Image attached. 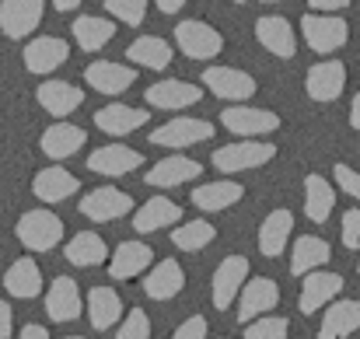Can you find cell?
I'll return each mask as SVG.
<instances>
[{
  "instance_id": "6da1fadb",
  "label": "cell",
  "mask_w": 360,
  "mask_h": 339,
  "mask_svg": "<svg viewBox=\"0 0 360 339\" xmlns=\"http://www.w3.org/2000/svg\"><path fill=\"white\" fill-rule=\"evenodd\" d=\"M18 241L28 252H49V248H56L63 241V221L56 214H49L46 207L42 210H28L18 221Z\"/></svg>"
},
{
  "instance_id": "7a4b0ae2",
  "label": "cell",
  "mask_w": 360,
  "mask_h": 339,
  "mask_svg": "<svg viewBox=\"0 0 360 339\" xmlns=\"http://www.w3.org/2000/svg\"><path fill=\"white\" fill-rule=\"evenodd\" d=\"M273 154H276V147H273V143L241 140V143H228V147L214 151V168H217V172L235 175V172H245V168H259V165H266Z\"/></svg>"
},
{
  "instance_id": "3957f363",
  "label": "cell",
  "mask_w": 360,
  "mask_h": 339,
  "mask_svg": "<svg viewBox=\"0 0 360 339\" xmlns=\"http://www.w3.org/2000/svg\"><path fill=\"white\" fill-rule=\"evenodd\" d=\"M301 32H304V39H308V46H311L315 53H333V49H340V46L347 42V35H350L347 21L336 18V14H304V18H301Z\"/></svg>"
},
{
  "instance_id": "277c9868",
  "label": "cell",
  "mask_w": 360,
  "mask_h": 339,
  "mask_svg": "<svg viewBox=\"0 0 360 339\" xmlns=\"http://www.w3.org/2000/svg\"><path fill=\"white\" fill-rule=\"evenodd\" d=\"M175 42L186 56L193 60H214L221 49H224V39L217 28H210L207 21H182L175 28Z\"/></svg>"
},
{
  "instance_id": "5b68a950",
  "label": "cell",
  "mask_w": 360,
  "mask_h": 339,
  "mask_svg": "<svg viewBox=\"0 0 360 339\" xmlns=\"http://www.w3.org/2000/svg\"><path fill=\"white\" fill-rule=\"evenodd\" d=\"M133 210V196L122 193L116 186H105V189H91L84 200H81V214L95 224H105V221H120Z\"/></svg>"
},
{
  "instance_id": "8992f818",
  "label": "cell",
  "mask_w": 360,
  "mask_h": 339,
  "mask_svg": "<svg viewBox=\"0 0 360 339\" xmlns=\"http://www.w3.org/2000/svg\"><path fill=\"white\" fill-rule=\"evenodd\" d=\"M214 136V122H203V119H172L165 126H158L150 133V143L158 147H193V143H203Z\"/></svg>"
},
{
  "instance_id": "52a82bcc",
  "label": "cell",
  "mask_w": 360,
  "mask_h": 339,
  "mask_svg": "<svg viewBox=\"0 0 360 339\" xmlns=\"http://www.w3.org/2000/svg\"><path fill=\"white\" fill-rule=\"evenodd\" d=\"M42 0H4L0 4V32L7 39H25L42 21Z\"/></svg>"
},
{
  "instance_id": "ba28073f",
  "label": "cell",
  "mask_w": 360,
  "mask_h": 339,
  "mask_svg": "<svg viewBox=\"0 0 360 339\" xmlns=\"http://www.w3.org/2000/svg\"><path fill=\"white\" fill-rule=\"evenodd\" d=\"M248 280V259L245 255H228L214 269V308L228 312L231 301L241 294V283Z\"/></svg>"
},
{
  "instance_id": "9c48e42d",
  "label": "cell",
  "mask_w": 360,
  "mask_h": 339,
  "mask_svg": "<svg viewBox=\"0 0 360 339\" xmlns=\"http://www.w3.org/2000/svg\"><path fill=\"white\" fill-rule=\"evenodd\" d=\"M143 165V154L140 151H129L122 143H105L98 147L91 158H88V172L95 175H109V179H120V175H129L133 168Z\"/></svg>"
},
{
  "instance_id": "30bf717a",
  "label": "cell",
  "mask_w": 360,
  "mask_h": 339,
  "mask_svg": "<svg viewBox=\"0 0 360 339\" xmlns=\"http://www.w3.org/2000/svg\"><path fill=\"white\" fill-rule=\"evenodd\" d=\"M280 305V287L266 276H252L241 290V305H238V322H252L262 319L266 312H273Z\"/></svg>"
},
{
  "instance_id": "8fae6325",
  "label": "cell",
  "mask_w": 360,
  "mask_h": 339,
  "mask_svg": "<svg viewBox=\"0 0 360 339\" xmlns=\"http://www.w3.org/2000/svg\"><path fill=\"white\" fill-rule=\"evenodd\" d=\"M221 122L238 133V136H262V133H273L280 126V115L269 113V109H248V105H231L221 113Z\"/></svg>"
},
{
  "instance_id": "7c38bea8",
  "label": "cell",
  "mask_w": 360,
  "mask_h": 339,
  "mask_svg": "<svg viewBox=\"0 0 360 339\" xmlns=\"http://www.w3.org/2000/svg\"><path fill=\"white\" fill-rule=\"evenodd\" d=\"M203 84L217 95V98H228V102H245L255 95V81L241 70H231V67H210L203 70Z\"/></svg>"
},
{
  "instance_id": "4fadbf2b",
  "label": "cell",
  "mask_w": 360,
  "mask_h": 339,
  "mask_svg": "<svg viewBox=\"0 0 360 339\" xmlns=\"http://www.w3.org/2000/svg\"><path fill=\"white\" fill-rule=\"evenodd\" d=\"M304 88H308V95H311L315 102H333V98H340L343 88H347V67L336 63V60L315 63V67L308 70Z\"/></svg>"
},
{
  "instance_id": "5bb4252c",
  "label": "cell",
  "mask_w": 360,
  "mask_h": 339,
  "mask_svg": "<svg viewBox=\"0 0 360 339\" xmlns=\"http://www.w3.org/2000/svg\"><path fill=\"white\" fill-rule=\"evenodd\" d=\"M84 81L88 88H95L98 95H122L133 81H136V70L126 67V63H109V60H98L84 70Z\"/></svg>"
},
{
  "instance_id": "9a60e30c",
  "label": "cell",
  "mask_w": 360,
  "mask_h": 339,
  "mask_svg": "<svg viewBox=\"0 0 360 339\" xmlns=\"http://www.w3.org/2000/svg\"><path fill=\"white\" fill-rule=\"evenodd\" d=\"M143 98L154 109H186V105H196L203 98V88H196L189 81H158L143 91Z\"/></svg>"
},
{
  "instance_id": "2e32d148",
  "label": "cell",
  "mask_w": 360,
  "mask_h": 339,
  "mask_svg": "<svg viewBox=\"0 0 360 339\" xmlns=\"http://www.w3.org/2000/svg\"><path fill=\"white\" fill-rule=\"evenodd\" d=\"M340 290H343V276L340 273H308L304 283H301V312L315 315L319 308L336 301Z\"/></svg>"
},
{
  "instance_id": "e0dca14e",
  "label": "cell",
  "mask_w": 360,
  "mask_h": 339,
  "mask_svg": "<svg viewBox=\"0 0 360 339\" xmlns=\"http://www.w3.org/2000/svg\"><path fill=\"white\" fill-rule=\"evenodd\" d=\"M67 56H70V46H67L63 39H56V35H42V39H32V42L25 46V67H28L32 74H49V70H56Z\"/></svg>"
},
{
  "instance_id": "ac0fdd59",
  "label": "cell",
  "mask_w": 360,
  "mask_h": 339,
  "mask_svg": "<svg viewBox=\"0 0 360 339\" xmlns=\"http://www.w3.org/2000/svg\"><path fill=\"white\" fill-rule=\"evenodd\" d=\"M77 189H81V182H77L67 168H60V165L42 168V172L32 179V193H35V200H42V203H60V200L74 196Z\"/></svg>"
},
{
  "instance_id": "d6986e66",
  "label": "cell",
  "mask_w": 360,
  "mask_h": 339,
  "mask_svg": "<svg viewBox=\"0 0 360 339\" xmlns=\"http://www.w3.org/2000/svg\"><path fill=\"white\" fill-rule=\"evenodd\" d=\"M150 262H154V248L150 245H143V241H122L120 248H116V255L109 259V273H112V280H133L143 269H150Z\"/></svg>"
},
{
  "instance_id": "ffe728a7",
  "label": "cell",
  "mask_w": 360,
  "mask_h": 339,
  "mask_svg": "<svg viewBox=\"0 0 360 339\" xmlns=\"http://www.w3.org/2000/svg\"><path fill=\"white\" fill-rule=\"evenodd\" d=\"M255 35H259V42L273 53V56H294V49H297V42H294V28H290V21L287 18H280V14H266V18H259L255 21Z\"/></svg>"
},
{
  "instance_id": "44dd1931",
  "label": "cell",
  "mask_w": 360,
  "mask_h": 339,
  "mask_svg": "<svg viewBox=\"0 0 360 339\" xmlns=\"http://www.w3.org/2000/svg\"><path fill=\"white\" fill-rule=\"evenodd\" d=\"M46 312L53 322H74L81 315V290L70 276H56L46 294Z\"/></svg>"
},
{
  "instance_id": "7402d4cb",
  "label": "cell",
  "mask_w": 360,
  "mask_h": 339,
  "mask_svg": "<svg viewBox=\"0 0 360 339\" xmlns=\"http://www.w3.org/2000/svg\"><path fill=\"white\" fill-rule=\"evenodd\" d=\"M35 98H39V105L49 115H70L74 109H81L84 91L74 88L70 81H42L39 91H35Z\"/></svg>"
},
{
  "instance_id": "603a6c76",
  "label": "cell",
  "mask_w": 360,
  "mask_h": 339,
  "mask_svg": "<svg viewBox=\"0 0 360 339\" xmlns=\"http://www.w3.org/2000/svg\"><path fill=\"white\" fill-rule=\"evenodd\" d=\"M147 119H150L147 109H133V105L112 102V105H105V109L95 113V126H98L102 133H109V136H126V133L140 129Z\"/></svg>"
},
{
  "instance_id": "cb8c5ba5",
  "label": "cell",
  "mask_w": 360,
  "mask_h": 339,
  "mask_svg": "<svg viewBox=\"0 0 360 339\" xmlns=\"http://www.w3.org/2000/svg\"><path fill=\"white\" fill-rule=\"evenodd\" d=\"M200 172H203V165L193 161V158H165L143 175V182L158 186V189H172V186H182V182L196 179Z\"/></svg>"
},
{
  "instance_id": "d4e9b609",
  "label": "cell",
  "mask_w": 360,
  "mask_h": 339,
  "mask_svg": "<svg viewBox=\"0 0 360 339\" xmlns=\"http://www.w3.org/2000/svg\"><path fill=\"white\" fill-rule=\"evenodd\" d=\"M329 241L326 238H319V234H301L297 241H294V252H290V273L294 276H308V273H315L319 266H326L329 262Z\"/></svg>"
},
{
  "instance_id": "484cf974",
  "label": "cell",
  "mask_w": 360,
  "mask_h": 339,
  "mask_svg": "<svg viewBox=\"0 0 360 339\" xmlns=\"http://www.w3.org/2000/svg\"><path fill=\"white\" fill-rule=\"evenodd\" d=\"M182 287H186V273H182V266H179L175 259H161V262L143 276V290H147V298H154V301H168V298H175Z\"/></svg>"
},
{
  "instance_id": "4316f807",
  "label": "cell",
  "mask_w": 360,
  "mask_h": 339,
  "mask_svg": "<svg viewBox=\"0 0 360 339\" xmlns=\"http://www.w3.org/2000/svg\"><path fill=\"white\" fill-rule=\"evenodd\" d=\"M84 143H88V133H84L81 126H70V122H56V126H49V129L42 133V140H39V147H42L49 158H56V161L77 154Z\"/></svg>"
},
{
  "instance_id": "83f0119b",
  "label": "cell",
  "mask_w": 360,
  "mask_h": 339,
  "mask_svg": "<svg viewBox=\"0 0 360 339\" xmlns=\"http://www.w3.org/2000/svg\"><path fill=\"white\" fill-rule=\"evenodd\" d=\"M182 221V207L179 203H172V200H165V196H154V200H147L136 214H133V231H140V234H150V231H158V227H172Z\"/></svg>"
},
{
  "instance_id": "f1b7e54d",
  "label": "cell",
  "mask_w": 360,
  "mask_h": 339,
  "mask_svg": "<svg viewBox=\"0 0 360 339\" xmlns=\"http://www.w3.org/2000/svg\"><path fill=\"white\" fill-rule=\"evenodd\" d=\"M4 287H7L11 298H21V301L39 298V294H42V273H39L35 259H18V262H11V269L4 273Z\"/></svg>"
},
{
  "instance_id": "f546056e",
  "label": "cell",
  "mask_w": 360,
  "mask_h": 339,
  "mask_svg": "<svg viewBox=\"0 0 360 339\" xmlns=\"http://www.w3.org/2000/svg\"><path fill=\"white\" fill-rule=\"evenodd\" d=\"M88 319L98 333L112 329L116 322L122 319V301L112 287H91L88 290Z\"/></svg>"
},
{
  "instance_id": "4dcf8cb0",
  "label": "cell",
  "mask_w": 360,
  "mask_h": 339,
  "mask_svg": "<svg viewBox=\"0 0 360 339\" xmlns=\"http://www.w3.org/2000/svg\"><path fill=\"white\" fill-rule=\"evenodd\" d=\"M354 329H360V301H333L326 308V319H322V339H347Z\"/></svg>"
},
{
  "instance_id": "1f68e13d",
  "label": "cell",
  "mask_w": 360,
  "mask_h": 339,
  "mask_svg": "<svg viewBox=\"0 0 360 339\" xmlns=\"http://www.w3.org/2000/svg\"><path fill=\"white\" fill-rule=\"evenodd\" d=\"M200 210L207 214H217V210H228L231 203L241 200V186L231 182V179H221V182H207V186H196L193 196H189Z\"/></svg>"
},
{
  "instance_id": "d6a6232c",
  "label": "cell",
  "mask_w": 360,
  "mask_h": 339,
  "mask_svg": "<svg viewBox=\"0 0 360 339\" xmlns=\"http://www.w3.org/2000/svg\"><path fill=\"white\" fill-rule=\"evenodd\" d=\"M290 227H294L290 210H273V214L262 221V227H259V252H262L266 259H276V255L287 248Z\"/></svg>"
},
{
  "instance_id": "836d02e7",
  "label": "cell",
  "mask_w": 360,
  "mask_h": 339,
  "mask_svg": "<svg viewBox=\"0 0 360 339\" xmlns=\"http://www.w3.org/2000/svg\"><path fill=\"white\" fill-rule=\"evenodd\" d=\"M63 259L74 262V266H98L102 259H109V248H105L102 234L81 231V234H74V238L63 245Z\"/></svg>"
},
{
  "instance_id": "e575fe53",
  "label": "cell",
  "mask_w": 360,
  "mask_h": 339,
  "mask_svg": "<svg viewBox=\"0 0 360 339\" xmlns=\"http://www.w3.org/2000/svg\"><path fill=\"white\" fill-rule=\"evenodd\" d=\"M126 60H133L136 67H147V70H165L172 63V46L158 35H140L126 49Z\"/></svg>"
},
{
  "instance_id": "d590c367",
  "label": "cell",
  "mask_w": 360,
  "mask_h": 339,
  "mask_svg": "<svg viewBox=\"0 0 360 339\" xmlns=\"http://www.w3.org/2000/svg\"><path fill=\"white\" fill-rule=\"evenodd\" d=\"M333 207H336L333 186H329L322 175H308V179H304V214H308V221H311V224H322V221L333 214Z\"/></svg>"
},
{
  "instance_id": "8d00e7d4",
  "label": "cell",
  "mask_w": 360,
  "mask_h": 339,
  "mask_svg": "<svg viewBox=\"0 0 360 339\" xmlns=\"http://www.w3.org/2000/svg\"><path fill=\"white\" fill-rule=\"evenodd\" d=\"M74 39H77V46L84 49V53H95V49H102V46H109L112 42V35H116V25L112 21H105V18H95V14H84V18H77L74 21Z\"/></svg>"
},
{
  "instance_id": "74e56055",
  "label": "cell",
  "mask_w": 360,
  "mask_h": 339,
  "mask_svg": "<svg viewBox=\"0 0 360 339\" xmlns=\"http://www.w3.org/2000/svg\"><path fill=\"white\" fill-rule=\"evenodd\" d=\"M214 234H217V227L207 224V221H186L172 231V245L182 252H200L214 241Z\"/></svg>"
},
{
  "instance_id": "f35d334b",
  "label": "cell",
  "mask_w": 360,
  "mask_h": 339,
  "mask_svg": "<svg viewBox=\"0 0 360 339\" xmlns=\"http://www.w3.org/2000/svg\"><path fill=\"white\" fill-rule=\"evenodd\" d=\"M105 11L126 25H143L147 18V0H105Z\"/></svg>"
},
{
  "instance_id": "ab89813d",
  "label": "cell",
  "mask_w": 360,
  "mask_h": 339,
  "mask_svg": "<svg viewBox=\"0 0 360 339\" xmlns=\"http://www.w3.org/2000/svg\"><path fill=\"white\" fill-rule=\"evenodd\" d=\"M245 339H287V319H252L248 329H245Z\"/></svg>"
},
{
  "instance_id": "60d3db41",
  "label": "cell",
  "mask_w": 360,
  "mask_h": 339,
  "mask_svg": "<svg viewBox=\"0 0 360 339\" xmlns=\"http://www.w3.org/2000/svg\"><path fill=\"white\" fill-rule=\"evenodd\" d=\"M116 339H150V319L140 308H129V315L122 319Z\"/></svg>"
},
{
  "instance_id": "b9f144b4",
  "label": "cell",
  "mask_w": 360,
  "mask_h": 339,
  "mask_svg": "<svg viewBox=\"0 0 360 339\" xmlns=\"http://www.w3.org/2000/svg\"><path fill=\"white\" fill-rule=\"evenodd\" d=\"M333 175H336V182H340L343 193H350L354 200H360V172H354L350 165H336Z\"/></svg>"
},
{
  "instance_id": "7bdbcfd3",
  "label": "cell",
  "mask_w": 360,
  "mask_h": 339,
  "mask_svg": "<svg viewBox=\"0 0 360 339\" xmlns=\"http://www.w3.org/2000/svg\"><path fill=\"white\" fill-rule=\"evenodd\" d=\"M172 339H207V319H203V315L186 319V322L175 329V336Z\"/></svg>"
},
{
  "instance_id": "ee69618b",
  "label": "cell",
  "mask_w": 360,
  "mask_h": 339,
  "mask_svg": "<svg viewBox=\"0 0 360 339\" xmlns=\"http://www.w3.org/2000/svg\"><path fill=\"white\" fill-rule=\"evenodd\" d=\"M343 245L347 248H360V210H347L343 214Z\"/></svg>"
},
{
  "instance_id": "f6af8a7d",
  "label": "cell",
  "mask_w": 360,
  "mask_h": 339,
  "mask_svg": "<svg viewBox=\"0 0 360 339\" xmlns=\"http://www.w3.org/2000/svg\"><path fill=\"white\" fill-rule=\"evenodd\" d=\"M11 329H14L11 308H7V301H0V339H11Z\"/></svg>"
},
{
  "instance_id": "bcb514c9",
  "label": "cell",
  "mask_w": 360,
  "mask_h": 339,
  "mask_svg": "<svg viewBox=\"0 0 360 339\" xmlns=\"http://www.w3.org/2000/svg\"><path fill=\"white\" fill-rule=\"evenodd\" d=\"M315 11H322V14H329V11H343L350 0H308Z\"/></svg>"
},
{
  "instance_id": "7dc6e473",
  "label": "cell",
  "mask_w": 360,
  "mask_h": 339,
  "mask_svg": "<svg viewBox=\"0 0 360 339\" xmlns=\"http://www.w3.org/2000/svg\"><path fill=\"white\" fill-rule=\"evenodd\" d=\"M18 339H49V333H46L42 326H35V322H32V326H25V329H21V336Z\"/></svg>"
},
{
  "instance_id": "c3c4849f",
  "label": "cell",
  "mask_w": 360,
  "mask_h": 339,
  "mask_svg": "<svg viewBox=\"0 0 360 339\" xmlns=\"http://www.w3.org/2000/svg\"><path fill=\"white\" fill-rule=\"evenodd\" d=\"M350 126H354V129H360V91L354 95V105H350Z\"/></svg>"
},
{
  "instance_id": "681fc988",
  "label": "cell",
  "mask_w": 360,
  "mask_h": 339,
  "mask_svg": "<svg viewBox=\"0 0 360 339\" xmlns=\"http://www.w3.org/2000/svg\"><path fill=\"white\" fill-rule=\"evenodd\" d=\"M182 4H186V0H158V7H161L165 14H175V11H179Z\"/></svg>"
},
{
  "instance_id": "f907efd6",
  "label": "cell",
  "mask_w": 360,
  "mask_h": 339,
  "mask_svg": "<svg viewBox=\"0 0 360 339\" xmlns=\"http://www.w3.org/2000/svg\"><path fill=\"white\" fill-rule=\"evenodd\" d=\"M77 4H81V0H53V7H56V11H74Z\"/></svg>"
},
{
  "instance_id": "816d5d0a",
  "label": "cell",
  "mask_w": 360,
  "mask_h": 339,
  "mask_svg": "<svg viewBox=\"0 0 360 339\" xmlns=\"http://www.w3.org/2000/svg\"><path fill=\"white\" fill-rule=\"evenodd\" d=\"M262 4H276V0H262Z\"/></svg>"
},
{
  "instance_id": "f5cc1de1",
  "label": "cell",
  "mask_w": 360,
  "mask_h": 339,
  "mask_svg": "<svg viewBox=\"0 0 360 339\" xmlns=\"http://www.w3.org/2000/svg\"><path fill=\"white\" fill-rule=\"evenodd\" d=\"M67 339H84V336H67Z\"/></svg>"
},
{
  "instance_id": "db71d44e",
  "label": "cell",
  "mask_w": 360,
  "mask_h": 339,
  "mask_svg": "<svg viewBox=\"0 0 360 339\" xmlns=\"http://www.w3.org/2000/svg\"><path fill=\"white\" fill-rule=\"evenodd\" d=\"M231 4H245V0H231Z\"/></svg>"
}]
</instances>
